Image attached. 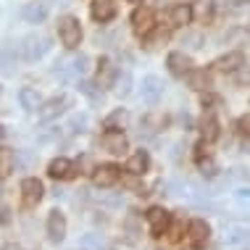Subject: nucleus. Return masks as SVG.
I'll list each match as a JSON object with an SVG mask.
<instances>
[{"instance_id":"ea45409f","label":"nucleus","mask_w":250,"mask_h":250,"mask_svg":"<svg viewBox=\"0 0 250 250\" xmlns=\"http://www.w3.org/2000/svg\"><path fill=\"white\" fill-rule=\"evenodd\" d=\"M5 137V129H3V124H0V140H3Z\"/></svg>"},{"instance_id":"c756f323","label":"nucleus","mask_w":250,"mask_h":250,"mask_svg":"<svg viewBox=\"0 0 250 250\" xmlns=\"http://www.w3.org/2000/svg\"><path fill=\"white\" fill-rule=\"evenodd\" d=\"M0 74H3V77H13V74H16V61H13L8 53H0Z\"/></svg>"},{"instance_id":"4468645a","label":"nucleus","mask_w":250,"mask_h":250,"mask_svg":"<svg viewBox=\"0 0 250 250\" xmlns=\"http://www.w3.org/2000/svg\"><path fill=\"white\" fill-rule=\"evenodd\" d=\"M126 124H129V111L126 108H116V111H111L103 121V126L108 132H121L126 129Z\"/></svg>"},{"instance_id":"f257e3e1","label":"nucleus","mask_w":250,"mask_h":250,"mask_svg":"<svg viewBox=\"0 0 250 250\" xmlns=\"http://www.w3.org/2000/svg\"><path fill=\"white\" fill-rule=\"evenodd\" d=\"M58 37H61V45H63L66 50H77L79 42H82V26H79V19L61 16L58 19Z\"/></svg>"},{"instance_id":"2f4dec72","label":"nucleus","mask_w":250,"mask_h":250,"mask_svg":"<svg viewBox=\"0 0 250 250\" xmlns=\"http://www.w3.org/2000/svg\"><path fill=\"white\" fill-rule=\"evenodd\" d=\"M237 84H250V63H242L240 71H237Z\"/></svg>"},{"instance_id":"39448f33","label":"nucleus","mask_w":250,"mask_h":250,"mask_svg":"<svg viewBox=\"0 0 250 250\" xmlns=\"http://www.w3.org/2000/svg\"><path fill=\"white\" fill-rule=\"evenodd\" d=\"M71 105V98L69 95H61V98H50L48 103H42L40 105V121H53V119H58L61 113L66 111V108Z\"/></svg>"},{"instance_id":"a878e982","label":"nucleus","mask_w":250,"mask_h":250,"mask_svg":"<svg viewBox=\"0 0 250 250\" xmlns=\"http://www.w3.org/2000/svg\"><path fill=\"white\" fill-rule=\"evenodd\" d=\"M200 132H203V140H206V143H213V140H219V124H216V119H213V116L203 119Z\"/></svg>"},{"instance_id":"c9c22d12","label":"nucleus","mask_w":250,"mask_h":250,"mask_svg":"<svg viewBox=\"0 0 250 250\" xmlns=\"http://www.w3.org/2000/svg\"><path fill=\"white\" fill-rule=\"evenodd\" d=\"M234 195H237L240 203H250V187H242V190H237Z\"/></svg>"},{"instance_id":"1a4fd4ad","label":"nucleus","mask_w":250,"mask_h":250,"mask_svg":"<svg viewBox=\"0 0 250 250\" xmlns=\"http://www.w3.org/2000/svg\"><path fill=\"white\" fill-rule=\"evenodd\" d=\"M42 195H45V187H42V182H40V179L29 177V179L21 182V200H24V206H37V203L42 200Z\"/></svg>"},{"instance_id":"f704fd0d","label":"nucleus","mask_w":250,"mask_h":250,"mask_svg":"<svg viewBox=\"0 0 250 250\" xmlns=\"http://www.w3.org/2000/svg\"><path fill=\"white\" fill-rule=\"evenodd\" d=\"M237 126H240V132H242V134H248V137H250V113L240 119V124H237Z\"/></svg>"},{"instance_id":"e433bc0d","label":"nucleus","mask_w":250,"mask_h":250,"mask_svg":"<svg viewBox=\"0 0 250 250\" xmlns=\"http://www.w3.org/2000/svg\"><path fill=\"white\" fill-rule=\"evenodd\" d=\"M200 103H203V108H208V105H216V103H219V98H213V95H203Z\"/></svg>"},{"instance_id":"473e14b6","label":"nucleus","mask_w":250,"mask_h":250,"mask_svg":"<svg viewBox=\"0 0 250 250\" xmlns=\"http://www.w3.org/2000/svg\"><path fill=\"white\" fill-rule=\"evenodd\" d=\"M198 166L203 168V174H206V177H213V174H216V164H213L211 158H200Z\"/></svg>"},{"instance_id":"393cba45","label":"nucleus","mask_w":250,"mask_h":250,"mask_svg":"<svg viewBox=\"0 0 250 250\" xmlns=\"http://www.w3.org/2000/svg\"><path fill=\"white\" fill-rule=\"evenodd\" d=\"M13 171V150L11 147H0V179L11 177Z\"/></svg>"},{"instance_id":"9b49d317","label":"nucleus","mask_w":250,"mask_h":250,"mask_svg":"<svg viewBox=\"0 0 250 250\" xmlns=\"http://www.w3.org/2000/svg\"><path fill=\"white\" fill-rule=\"evenodd\" d=\"M48 237H50V242H63V237H66V216L58 211H50V216H48Z\"/></svg>"},{"instance_id":"a211bd4d","label":"nucleus","mask_w":250,"mask_h":250,"mask_svg":"<svg viewBox=\"0 0 250 250\" xmlns=\"http://www.w3.org/2000/svg\"><path fill=\"white\" fill-rule=\"evenodd\" d=\"M24 19L29 24H42L48 19V5L45 3H26L24 5Z\"/></svg>"},{"instance_id":"412c9836","label":"nucleus","mask_w":250,"mask_h":250,"mask_svg":"<svg viewBox=\"0 0 250 250\" xmlns=\"http://www.w3.org/2000/svg\"><path fill=\"white\" fill-rule=\"evenodd\" d=\"M242 63H245V56H242L240 50H234V53H227V56H221L219 61H216V66H219L221 71H237Z\"/></svg>"},{"instance_id":"4c0bfd02","label":"nucleus","mask_w":250,"mask_h":250,"mask_svg":"<svg viewBox=\"0 0 250 250\" xmlns=\"http://www.w3.org/2000/svg\"><path fill=\"white\" fill-rule=\"evenodd\" d=\"M11 216H8V208H0V224H8Z\"/></svg>"},{"instance_id":"dca6fc26","label":"nucleus","mask_w":250,"mask_h":250,"mask_svg":"<svg viewBox=\"0 0 250 250\" xmlns=\"http://www.w3.org/2000/svg\"><path fill=\"white\" fill-rule=\"evenodd\" d=\"M224 242L227 245H232V248H245L250 245V229L248 227H229L227 229V234H224Z\"/></svg>"},{"instance_id":"4be33fe9","label":"nucleus","mask_w":250,"mask_h":250,"mask_svg":"<svg viewBox=\"0 0 250 250\" xmlns=\"http://www.w3.org/2000/svg\"><path fill=\"white\" fill-rule=\"evenodd\" d=\"M87 63H90V58L84 56V53H79L77 58H71L69 63H66V61H61V66H66V69H58L61 74H74V77H77V74H84L87 71ZM56 71V74H58Z\"/></svg>"},{"instance_id":"6e6552de","label":"nucleus","mask_w":250,"mask_h":250,"mask_svg":"<svg viewBox=\"0 0 250 250\" xmlns=\"http://www.w3.org/2000/svg\"><path fill=\"white\" fill-rule=\"evenodd\" d=\"M116 77H119L116 66H113L108 58H100L98 61V79H95L100 90H111V87H116Z\"/></svg>"},{"instance_id":"f8f14e48","label":"nucleus","mask_w":250,"mask_h":250,"mask_svg":"<svg viewBox=\"0 0 250 250\" xmlns=\"http://www.w3.org/2000/svg\"><path fill=\"white\" fill-rule=\"evenodd\" d=\"M90 13H92V19L100 21V24L111 21V19L116 16V0H92Z\"/></svg>"},{"instance_id":"bb28decb","label":"nucleus","mask_w":250,"mask_h":250,"mask_svg":"<svg viewBox=\"0 0 250 250\" xmlns=\"http://www.w3.org/2000/svg\"><path fill=\"white\" fill-rule=\"evenodd\" d=\"M79 248L82 250H103L108 245H105V240L100 237V234H84V237L79 240Z\"/></svg>"},{"instance_id":"7ed1b4c3","label":"nucleus","mask_w":250,"mask_h":250,"mask_svg":"<svg viewBox=\"0 0 250 250\" xmlns=\"http://www.w3.org/2000/svg\"><path fill=\"white\" fill-rule=\"evenodd\" d=\"M48 48H50L48 37L40 35V32H35V35H29V37H24V42H21V53H24L26 61H40L45 53H48Z\"/></svg>"},{"instance_id":"58836bf2","label":"nucleus","mask_w":250,"mask_h":250,"mask_svg":"<svg viewBox=\"0 0 250 250\" xmlns=\"http://www.w3.org/2000/svg\"><path fill=\"white\" fill-rule=\"evenodd\" d=\"M229 3H232V8H242V5H248L250 0H229Z\"/></svg>"},{"instance_id":"72a5a7b5","label":"nucleus","mask_w":250,"mask_h":250,"mask_svg":"<svg viewBox=\"0 0 250 250\" xmlns=\"http://www.w3.org/2000/svg\"><path fill=\"white\" fill-rule=\"evenodd\" d=\"M211 13H213V0H200V16L211 19Z\"/></svg>"},{"instance_id":"aec40b11","label":"nucleus","mask_w":250,"mask_h":250,"mask_svg":"<svg viewBox=\"0 0 250 250\" xmlns=\"http://www.w3.org/2000/svg\"><path fill=\"white\" fill-rule=\"evenodd\" d=\"M187 234H190L195 242H208V237H211V227H208L203 219H192L190 227H187Z\"/></svg>"},{"instance_id":"f03ea898","label":"nucleus","mask_w":250,"mask_h":250,"mask_svg":"<svg viewBox=\"0 0 250 250\" xmlns=\"http://www.w3.org/2000/svg\"><path fill=\"white\" fill-rule=\"evenodd\" d=\"M132 29L137 37H147L155 29V16L147 5H137V8L132 11Z\"/></svg>"},{"instance_id":"20e7f679","label":"nucleus","mask_w":250,"mask_h":250,"mask_svg":"<svg viewBox=\"0 0 250 250\" xmlns=\"http://www.w3.org/2000/svg\"><path fill=\"white\" fill-rule=\"evenodd\" d=\"M145 219H147V224H150L153 237L166 234L168 232V224H171V216H168V211H166V208H161V206H153L150 211L145 213Z\"/></svg>"},{"instance_id":"b1692460","label":"nucleus","mask_w":250,"mask_h":250,"mask_svg":"<svg viewBox=\"0 0 250 250\" xmlns=\"http://www.w3.org/2000/svg\"><path fill=\"white\" fill-rule=\"evenodd\" d=\"M19 100H21V105L26 108V111H37V108L42 105L37 90H32V87H21V90H19Z\"/></svg>"},{"instance_id":"a19ab883","label":"nucleus","mask_w":250,"mask_h":250,"mask_svg":"<svg viewBox=\"0 0 250 250\" xmlns=\"http://www.w3.org/2000/svg\"><path fill=\"white\" fill-rule=\"evenodd\" d=\"M132 3H143V0H132Z\"/></svg>"},{"instance_id":"423d86ee","label":"nucleus","mask_w":250,"mask_h":250,"mask_svg":"<svg viewBox=\"0 0 250 250\" xmlns=\"http://www.w3.org/2000/svg\"><path fill=\"white\" fill-rule=\"evenodd\" d=\"M121 168L116 164H100L95 171H92V182H95L98 187H113L121 177Z\"/></svg>"},{"instance_id":"ddd939ff","label":"nucleus","mask_w":250,"mask_h":250,"mask_svg":"<svg viewBox=\"0 0 250 250\" xmlns=\"http://www.w3.org/2000/svg\"><path fill=\"white\" fill-rule=\"evenodd\" d=\"M147 168H150V153H147V150L132 153L129 161H126V171H129L132 177H143Z\"/></svg>"},{"instance_id":"7c9ffc66","label":"nucleus","mask_w":250,"mask_h":250,"mask_svg":"<svg viewBox=\"0 0 250 250\" xmlns=\"http://www.w3.org/2000/svg\"><path fill=\"white\" fill-rule=\"evenodd\" d=\"M95 87H98V82H95V84H92V82H79V90H82L87 98H92V100L103 98V92H100V90H95Z\"/></svg>"},{"instance_id":"5701e85b","label":"nucleus","mask_w":250,"mask_h":250,"mask_svg":"<svg viewBox=\"0 0 250 250\" xmlns=\"http://www.w3.org/2000/svg\"><path fill=\"white\" fill-rule=\"evenodd\" d=\"M187 82H190L192 90H208V87H211V71L192 69L190 74H187Z\"/></svg>"},{"instance_id":"9d476101","label":"nucleus","mask_w":250,"mask_h":250,"mask_svg":"<svg viewBox=\"0 0 250 250\" xmlns=\"http://www.w3.org/2000/svg\"><path fill=\"white\" fill-rule=\"evenodd\" d=\"M164 90H166V84L161 82L158 77H145L143 79V100L145 103L155 105L161 98H164Z\"/></svg>"},{"instance_id":"6ab92c4d","label":"nucleus","mask_w":250,"mask_h":250,"mask_svg":"<svg viewBox=\"0 0 250 250\" xmlns=\"http://www.w3.org/2000/svg\"><path fill=\"white\" fill-rule=\"evenodd\" d=\"M192 16H195V11H192L190 3H179V5H174V8H171V24H177V26L190 24Z\"/></svg>"},{"instance_id":"f3484780","label":"nucleus","mask_w":250,"mask_h":250,"mask_svg":"<svg viewBox=\"0 0 250 250\" xmlns=\"http://www.w3.org/2000/svg\"><path fill=\"white\" fill-rule=\"evenodd\" d=\"M48 174H50L53 179H69L71 174H74V166H71L69 158H56V161H50Z\"/></svg>"},{"instance_id":"2eb2a0df","label":"nucleus","mask_w":250,"mask_h":250,"mask_svg":"<svg viewBox=\"0 0 250 250\" xmlns=\"http://www.w3.org/2000/svg\"><path fill=\"white\" fill-rule=\"evenodd\" d=\"M100 145H103L108 153H113V155L126 153V137L121 132H105L103 140H100Z\"/></svg>"},{"instance_id":"cd10ccee","label":"nucleus","mask_w":250,"mask_h":250,"mask_svg":"<svg viewBox=\"0 0 250 250\" xmlns=\"http://www.w3.org/2000/svg\"><path fill=\"white\" fill-rule=\"evenodd\" d=\"M124 229H126V240H129V242H137V234H140V229H137V211H129V213H126Z\"/></svg>"},{"instance_id":"0eeeda50","label":"nucleus","mask_w":250,"mask_h":250,"mask_svg":"<svg viewBox=\"0 0 250 250\" xmlns=\"http://www.w3.org/2000/svg\"><path fill=\"white\" fill-rule=\"evenodd\" d=\"M166 66H168V71H171V77H185V74L192 71V58L185 56L182 50H174V53H168Z\"/></svg>"},{"instance_id":"c85d7f7f","label":"nucleus","mask_w":250,"mask_h":250,"mask_svg":"<svg viewBox=\"0 0 250 250\" xmlns=\"http://www.w3.org/2000/svg\"><path fill=\"white\" fill-rule=\"evenodd\" d=\"M129 90H132V74L129 71H119V77H116V92H119V95H129Z\"/></svg>"}]
</instances>
